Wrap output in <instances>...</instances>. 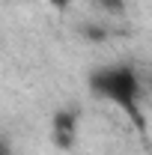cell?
<instances>
[{
	"instance_id": "7a4b0ae2",
	"label": "cell",
	"mask_w": 152,
	"mask_h": 155,
	"mask_svg": "<svg viewBox=\"0 0 152 155\" xmlns=\"http://www.w3.org/2000/svg\"><path fill=\"white\" fill-rule=\"evenodd\" d=\"M51 3H54V6H60V9H66V6H69V0H51Z\"/></svg>"
},
{
	"instance_id": "3957f363",
	"label": "cell",
	"mask_w": 152,
	"mask_h": 155,
	"mask_svg": "<svg viewBox=\"0 0 152 155\" xmlns=\"http://www.w3.org/2000/svg\"><path fill=\"white\" fill-rule=\"evenodd\" d=\"M0 155H9V149H6V146H0Z\"/></svg>"
},
{
	"instance_id": "6da1fadb",
	"label": "cell",
	"mask_w": 152,
	"mask_h": 155,
	"mask_svg": "<svg viewBox=\"0 0 152 155\" xmlns=\"http://www.w3.org/2000/svg\"><path fill=\"white\" fill-rule=\"evenodd\" d=\"M90 87H93L95 96L114 101L116 107H122L128 114L137 110V90H140V84H137V75L128 66H104V69L93 72Z\"/></svg>"
}]
</instances>
